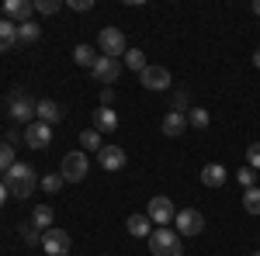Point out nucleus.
<instances>
[{"instance_id":"nucleus-26","label":"nucleus","mask_w":260,"mask_h":256,"mask_svg":"<svg viewBox=\"0 0 260 256\" xmlns=\"http://www.w3.org/2000/svg\"><path fill=\"white\" fill-rule=\"evenodd\" d=\"M208 121H212V115L205 107H191L187 111V125H194V128H208Z\"/></svg>"},{"instance_id":"nucleus-3","label":"nucleus","mask_w":260,"mask_h":256,"mask_svg":"<svg viewBox=\"0 0 260 256\" xmlns=\"http://www.w3.org/2000/svg\"><path fill=\"white\" fill-rule=\"evenodd\" d=\"M87 170H90V163H87V153H66L59 163V177L66 184H80L87 177Z\"/></svg>"},{"instance_id":"nucleus-19","label":"nucleus","mask_w":260,"mask_h":256,"mask_svg":"<svg viewBox=\"0 0 260 256\" xmlns=\"http://www.w3.org/2000/svg\"><path fill=\"white\" fill-rule=\"evenodd\" d=\"M18 45V24L14 21H0V52H11Z\"/></svg>"},{"instance_id":"nucleus-32","label":"nucleus","mask_w":260,"mask_h":256,"mask_svg":"<svg viewBox=\"0 0 260 256\" xmlns=\"http://www.w3.org/2000/svg\"><path fill=\"white\" fill-rule=\"evenodd\" d=\"M170 111H177V115H187V94H184V90H177V94H174V107H170Z\"/></svg>"},{"instance_id":"nucleus-22","label":"nucleus","mask_w":260,"mask_h":256,"mask_svg":"<svg viewBox=\"0 0 260 256\" xmlns=\"http://www.w3.org/2000/svg\"><path fill=\"white\" fill-rule=\"evenodd\" d=\"M42 39V28L35 24V21H24V24H18V42H24V45H31V42Z\"/></svg>"},{"instance_id":"nucleus-39","label":"nucleus","mask_w":260,"mask_h":256,"mask_svg":"<svg viewBox=\"0 0 260 256\" xmlns=\"http://www.w3.org/2000/svg\"><path fill=\"white\" fill-rule=\"evenodd\" d=\"M0 14H4V7H0Z\"/></svg>"},{"instance_id":"nucleus-31","label":"nucleus","mask_w":260,"mask_h":256,"mask_svg":"<svg viewBox=\"0 0 260 256\" xmlns=\"http://www.w3.org/2000/svg\"><path fill=\"white\" fill-rule=\"evenodd\" d=\"M59 7H62L59 0H35V11H39V14H56Z\"/></svg>"},{"instance_id":"nucleus-28","label":"nucleus","mask_w":260,"mask_h":256,"mask_svg":"<svg viewBox=\"0 0 260 256\" xmlns=\"http://www.w3.org/2000/svg\"><path fill=\"white\" fill-rule=\"evenodd\" d=\"M62 184H66V180H62L59 173H49V177H42V191H45V194H59Z\"/></svg>"},{"instance_id":"nucleus-14","label":"nucleus","mask_w":260,"mask_h":256,"mask_svg":"<svg viewBox=\"0 0 260 256\" xmlns=\"http://www.w3.org/2000/svg\"><path fill=\"white\" fill-rule=\"evenodd\" d=\"M98 163L108 170V173H115V170L125 166V149H121V145H104V149L98 153Z\"/></svg>"},{"instance_id":"nucleus-10","label":"nucleus","mask_w":260,"mask_h":256,"mask_svg":"<svg viewBox=\"0 0 260 256\" xmlns=\"http://www.w3.org/2000/svg\"><path fill=\"white\" fill-rule=\"evenodd\" d=\"M90 73H94V80H98V83L111 87V83L121 77V62L118 59H108V56H98V62H94V69H90Z\"/></svg>"},{"instance_id":"nucleus-20","label":"nucleus","mask_w":260,"mask_h":256,"mask_svg":"<svg viewBox=\"0 0 260 256\" xmlns=\"http://www.w3.org/2000/svg\"><path fill=\"white\" fill-rule=\"evenodd\" d=\"M101 149H104L101 132H94V128H83V132H80V153H101Z\"/></svg>"},{"instance_id":"nucleus-36","label":"nucleus","mask_w":260,"mask_h":256,"mask_svg":"<svg viewBox=\"0 0 260 256\" xmlns=\"http://www.w3.org/2000/svg\"><path fill=\"white\" fill-rule=\"evenodd\" d=\"M253 66H257V69H260V49H257V52H253Z\"/></svg>"},{"instance_id":"nucleus-15","label":"nucleus","mask_w":260,"mask_h":256,"mask_svg":"<svg viewBox=\"0 0 260 256\" xmlns=\"http://www.w3.org/2000/svg\"><path fill=\"white\" fill-rule=\"evenodd\" d=\"M225 180H229V170H225L222 163H208V166L201 170V184H205V187H215V191H219V187H225Z\"/></svg>"},{"instance_id":"nucleus-35","label":"nucleus","mask_w":260,"mask_h":256,"mask_svg":"<svg viewBox=\"0 0 260 256\" xmlns=\"http://www.w3.org/2000/svg\"><path fill=\"white\" fill-rule=\"evenodd\" d=\"M7 194H11V191H7V184L0 180V208H4V201H7Z\"/></svg>"},{"instance_id":"nucleus-9","label":"nucleus","mask_w":260,"mask_h":256,"mask_svg":"<svg viewBox=\"0 0 260 256\" xmlns=\"http://www.w3.org/2000/svg\"><path fill=\"white\" fill-rule=\"evenodd\" d=\"M24 145H31V149H49V145H52V125L31 121L28 132H24Z\"/></svg>"},{"instance_id":"nucleus-17","label":"nucleus","mask_w":260,"mask_h":256,"mask_svg":"<svg viewBox=\"0 0 260 256\" xmlns=\"http://www.w3.org/2000/svg\"><path fill=\"white\" fill-rule=\"evenodd\" d=\"M163 135L167 138H180L184 135V128H187V115H177V111H170L167 118H163Z\"/></svg>"},{"instance_id":"nucleus-21","label":"nucleus","mask_w":260,"mask_h":256,"mask_svg":"<svg viewBox=\"0 0 260 256\" xmlns=\"http://www.w3.org/2000/svg\"><path fill=\"white\" fill-rule=\"evenodd\" d=\"M31 225L42 229V232H49V229H52V208H49V204H39V208L31 211Z\"/></svg>"},{"instance_id":"nucleus-34","label":"nucleus","mask_w":260,"mask_h":256,"mask_svg":"<svg viewBox=\"0 0 260 256\" xmlns=\"http://www.w3.org/2000/svg\"><path fill=\"white\" fill-rule=\"evenodd\" d=\"M111 100H115V87H104L101 90V107H111Z\"/></svg>"},{"instance_id":"nucleus-6","label":"nucleus","mask_w":260,"mask_h":256,"mask_svg":"<svg viewBox=\"0 0 260 256\" xmlns=\"http://www.w3.org/2000/svg\"><path fill=\"white\" fill-rule=\"evenodd\" d=\"M174 222H177L180 236H201L205 232V215H201L198 208H180Z\"/></svg>"},{"instance_id":"nucleus-30","label":"nucleus","mask_w":260,"mask_h":256,"mask_svg":"<svg viewBox=\"0 0 260 256\" xmlns=\"http://www.w3.org/2000/svg\"><path fill=\"white\" fill-rule=\"evenodd\" d=\"M236 180H240L243 187L250 191V187H257V184H253V180H257V170H250V166H243L240 173H236Z\"/></svg>"},{"instance_id":"nucleus-8","label":"nucleus","mask_w":260,"mask_h":256,"mask_svg":"<svg viewBox=\"0 0 260 256\" xmlns=\"http://www.w3.org/2000/svg\"><path fill=\"white\" fill-rule=\"evenodd\" d=\"M42 249L49 256H66L70 253V236H66V229H49V232H42Z\"/></svg>"},{"instance_id":"nucleus-16","label":"nucleus","mask_w":260,"mask_h":256,"mask_svg":"<svg viewBox=\"0 0 260 256\" xmlns=\"http://www.w3.org/2000/svg\"><path fill=\"white\" fill-rule=\"evenodd\" d=\"M35 115H39V121H45V125H56V121H62V107L56 100L42 97L39 104H35Z\"/></svg>"},{"instance_id":"nucleus-23","label":"nucleus","mask_w":260,"mask_h":256,"mask_svg":"<svg viewBox=\"0 0 260 256\" xmlns=\"http://www.w3.org/2000/svg\"><path fill=\"white\" fill-rule=\"evenodd\" d=\"M73 59L80 62V66H87V69H94L98 56H94V49H90V45H77V49H73Z\"/></svg>"},{"instance_id":"nucleus-11","label":"nucleus","mask_w":260,"mask_h":256,"mask_svg":"<svg viewBox=\"0 0 260 256\" xmlns=\"http://www.w3.org/2000/svg\"><path fill=\"white\" fill-rule=\"evenodd\" d=\"M139 83L146 90H167L170 87V69L167 66H146L139 73Z\"/></svg>"},{"instance_id":"nucleus-27","label":"nucleus","mask_w":260,"mask_h":256,"mask_svg":"<svg viewBox=\"0 0 260 256\" xmlns=\"http://www.w3.org/2000/svg\"><path fill=\"white\" fill-rule=\"evenodd\" d=\"M125 66L136 69V73H142V69H146V56H142L139 49H128V52H125Z\"/></svg>"},{"instance_id":"nucleus-29","label":"nucleus","mask_w":260,"mask_h":256,"mask_svg":"<svg viewBox=\"0 0 260 256\" xmlns=\"http://www.w3.org/2000/svg\"><path fill=\"white\" fill-rule=\"evenodd\" d=\"M246 166H250V170H257V173H260V142H253V145L246 149Z\"/></svg>"},{"instance_id":"nucleus-4","label":"nucleus","mask_w":260,"mask_h":256,"mask_svg":"<svg viewBox=\"0 0 260 256\" xmlns=\"http://www.w3.org/2000/svg\"><path fill=\"white\" fill-rule=\"evenodd\" d=\"M98 45H101V52H104L108 59H118V56L128 52V42H125V31H121V28H101Z\"/></svg>"},{"instance_id":"nucleus-2","label":"nucleus","mask_w":260,"mask_h":256,"mask_svg":"<svg viewBox=\"0 0 260 256\" xmlns=\"http://www.w3.org/2000/svg\"><path fill=\"white\" fill-rule=\"evenodd\" d=\"M149 249H153V256H180L184 253L180 232L177 229H153L149 232Z\"/></svg>"},{"instance_id":"nucleus-18","label":"nucleus","mask_w":260,"mask_h":256,"mask_svg":"<svg viewBox=\"0 0 260 256\" xmlns=\"http://www.w3.org/2000/svg\"><path fill=\"white\" fill-rule=\"evenodd\" d=\"M125 229H128V236H136V239H149V215H128L125 218Z\"/></svg>"},{"instance_id":"nucleus-5","label":"nucleus","mask_w":260,"mask_h":256,"mask_svg":"<svg viewBox=\"0 0 260 256\" xmlns=\"http://www.w3.org/2000/svg\"><path fill=\"white\" fill-rule=\"evenodd\" d=\"M146 215H149V222H156L160 229H170V222L177 218V208H174V201H170L167 194H156V197H149Z\"/></svg>"},{"instance_id":"nucleus-7","label":"nucleus","mask_w":260,"mask_h":256,"mask_svg":"<svg viewBox=\"0 0 260 256\" xmlns=\"http://www.w3.org/2000/svg\"><path fill=\"white\" fill-rule=\"evenodd\" d=\"M35 104H39V100H31L28 97V94H11V97H7V111H11V118L14 121H31L35 118Z\"/></svg>"},{"instance_id":"nucleus-37","label":"nucleus","mask_w":260,"mask_h":256,"mask_svg":"<svg viewBox=\"0 0 260 256\" xmlns=\"http://www.w3.org/2000/svg\"><path fill=\"white\" fill-rule=\"evenodd\" d=\"M253 14H257V18H260V0H257V4H253Z\"/></svg>"},{"instance_id":"nucleus-33","label":"nucleus","mask_w":260,"mask_h":256,"mask_svg":"<svg viewBox=\"0 0 260 256\" xmlns=\"http://www.w3.org/2000/svg\"><path fill=\"white\" fill-rule=\"evenodd\" d=\"M66 7H73V11H90L94 0H66Z\"/></svg>"},{"instance_id":"nucleus-13","label":"nucleus","mask_w":260,"mask_h":256,"mask_svg":"<svg viewBox=\"0 0 260 256\" xmlns=\"http://www.w3.org/2000/svg\"><path fill=\"white\" fill-rule=\"evenodd\" d=\"M94 132H101V135L118 132V111L115 107H98L94 111Z\"/></svg>"},{"instance_id":"nucleus-38","label":"nucleus","mask_w":260,"mask_h":256,"mask_svg":"<svg viewBox=\"0 0 260 256\" xmlns=\"http://www.w3.org/2000/svg\"><path fill=\"white\" fill-rule=\"evenodd\" d=\"M253 256H260V249H257V253H253Z\"/></svg>"},{"instance_id":"nucleus-1","label":"nucleus","mask_w":260,"mask_h":256,"mask_svg":"<svg viewBox=\"0 0 260 256\" xmlns=\"http://www.w3.org/2000/svg\"><path fill=\"white\" fill-rule=\"evenodd\" d=\"M4 184H7L11 197L24 201V197L35 194V187H39V177H35V170H31L28 163H14V166H11V170L4 173Z\"/></svg>"},{"instance_id":"nucleus-24","label":"nucleus","mask_w":260,"mask_h":256,"mask_svg":"<svg viewBox=\"0 0 260 256\" xmlns=\"http://www.w3.org/2000/svg\"><path fill=\"white\" fill-rule=\"evenodd\" d=\"M243 208H246L250 215H260V187H250V191H243Z\"/></svg>"},{"instance_id":"nucleus-25","label":"nucleus","mask_w":260,"mask_h":256,"mask_svg":"<svg viewBox=\"0 0 260 256\" xmlns=\"http://www.w3.org/2000/svg\"><path fill=\"white\" fill-rule=\"evenodd\" d=\"M14 163H18V159H14V145H11V142L4 138V142H0V170L7 173V170H11Z\"/></svg>"},{"instance_id":"nucleus-12","label":"nucleus","mask_w":260,"mask_h":256,"mask_svg":"<svg viewBox=\"0 0 260 256\" xmlns=\"http://www.w3.org/2000/svg\"><path fill=\"white\" fill-rule=\"evenodd\" d=\"M4 14H7V21L24 24V21H31V14H35V0H7L4 4Z\"/></svg>"}]
</instances>
